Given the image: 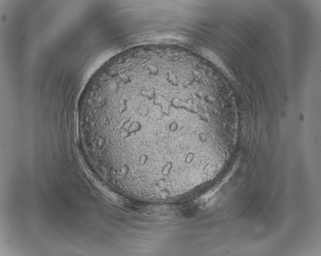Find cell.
I'll return each mask as SVG.
<instances>
[{
	"label": "cell",
	"mask_w": 321,
	"mask_h": 256,
	"mask_svg": "<svg viewBox=\"0 0 321 256\" xmlns=\"http://www.w3.org/2000/svg\"><path fill=\"white\" fill-rule=\"evenodd\" d=\"M205 98L160 74L120 80L84 101L80 137L121 173L164 168L198 153L215 140L218 124Z\"/></svg>",
	"instance_id": "obj_1"
}]
</instances>
